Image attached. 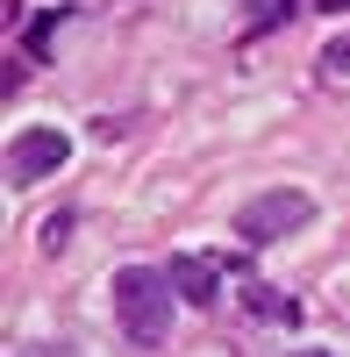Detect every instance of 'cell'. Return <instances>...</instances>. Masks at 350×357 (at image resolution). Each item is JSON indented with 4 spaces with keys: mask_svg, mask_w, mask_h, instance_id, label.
I'll return each mask as SVG.
<instances>
[{
    "mask_svg": "<svg viewBox=\"0 0 350 357\" xmlns=\"http://www.w3.org/2000/svg\"><path fill=\"white\" fill-rule=\"evenodd\" d=\"M286 357H329V350H286Z\"/></svg>",
    "mask_w": 350,
    "mask_h": 357,
    "instance_id": "9",
    "label": "cell"
},
{
    "mask_svg": "<svg viewBox=\"0 0 350 357\" xmlns=\"http://www.w3.org/2000/svg\"><path fill=\"white\" fill-rule=\"evenodd\" d=\"M72 165V136L65 129H15L8 143V186H36V178Z\"/></svg>",
    "mask_w": 350,
    "mask_h": 357,
    "instance_id": "3",
    "label": "cell"
},
{
    "mask_svg": "<svg viewBox=\"0 0 350 357\" xmlns=\"http://www.w3.org/2000/svg\"><path fill=\"white\" fill-rule=\"evenodd\" d=\"M107 301H114V321H122L129 343H165V336H172V279H165V272L129 264V272H114Z\"/></svg>",
    "mask_w": 350,
    "mask_h": 357,
    "instance_id": "1",
    "label": "cell"
},
{
    "mask_svg": "<svg viewBox=\"0 0 350 357\" xmlns=\"http://www.w3.org/2000/svg\"><path fill=\"white\" fill-rule=\"evenodd\" d=\"M243 293H250V314H257V321H300V301L272 293L265 279H243Z\"/></svg>",
    "mask_w": 350,
    "mask_h": 357,
    "instance_id": "5",
    "label": "cell"
},
{
    "mask_svg": "<svg viewBox=\"0 0 350 357\" xmlns=\"http://www.w3.org/2000/svg\"><path fill=\"white\" fill-rule=\"evenodd\" d=\"M307 215H314V200L300 186H265L236 207V236L243 243H286L294 229H307Z\"/></svg>",
    "mask_w": 350,
    "mask_h": 357,
    "instance_id": "2",
    "label": "cell"
},
{
    "mask_svg": "<svg viewBox=\"0 0 350 357\" xmlns=\"http://www.w3.org/2000/svg\"><path fill=\"white\" fill-rule=\"evenodd\" d=\"M165 279H172V293H179V301L215 307V293H222V264H215V257H200V250H179Z\"/></svg>",
    "mask_w": 350,
    "mask_h": 357,
    "instance_id": "4",
    "label": "cell"
},
{
    "mask_svg": "<svg viewBox=\"0 0 350 357\" xmlns=\"http://www.w3.org/2000/svg\"><path fill=\"white\" fill-rule=\"evenodd\" d=\"M322 8H329V15H343V8H350V0H322Z\"/></svg>",
    "mask_w": 350,
    "mask_h": 357,
    "instance_id": "8",
    "label": "cell"
},
{
    "mask_svg": "<svg viewBox=\"0 0 350 357\" xmlns=\"http://www.w3.org/2000/svg\"><path fill=\"white\" fill-rule=\"evenodd\" d=\"M322 72H329V79H350V29L322 43Z\"/></svg>",
    "mask_w": 350,
    "mask_h": 357,
    "instance_id": "7",
    "label": "cell"
},
{
    "mask_svg": "<svg viewBox=\"0 0 350 357\" xmlns=\"http://www.w3.org/2000/svg\"><path fill=\"white\" fill-rule=\"evenodd\" d=\"M294 8H300V0H243V15H250V29H257V36H265V29H279Z\"/></svg>",
    "mask_w": 350,
    "mask_h": 357,
    "instance_id": "6",
    "label": "cell"
}]
</instances>
